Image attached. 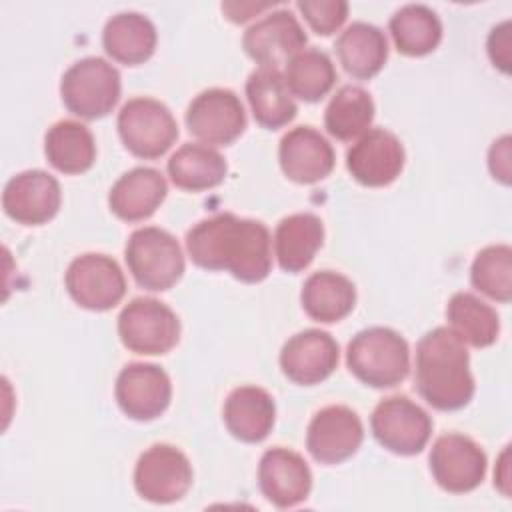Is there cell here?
<instances>
[{
  "mask_svg": "<svg viewBox=\"0 0 512 512\" xmlns=\"http://www.w3.org/2000/svg\"><path fill=\"white\" fill-rule=\"evenodd\" d=\"M186 250L204 270H226L236 280L262 282L272 268V238L260 220L220 212L186 232Z\"/></svg>",
  "mask_w": 512,
  "mask_h": 512,
  "instance_id": "cell-1",
  "label": "cell"
},
{
  "mask_svg": "<svg viewBox=\"0 0 512 512\" xmlns=\"http://www.w3.org/2000/svg\"><path fill=\"white\" fill-rule=\"evenodd\" d=\"M414 388L436 410L464 408L476 390L466 344L448 328L428 330L416 344Z\"/></svg>",
  "mask_w": 512,
  "mask_h": 512,
  "instance_id": "cell-2",
  "label": "cell"
},
{
  "mask_svg": "<svg viewBox=\"0 0 512 512\" xmlns=\"http://www.w3.org/2000/svg\"><path fill=\"white\" fill-rule=\"evenodd\" d=\"M346 366L366 386L392 388L410 372V348L396 330L370 326L348 342Z\"/></svg>",
  "mask_w": 512,
  "mask_h": 512,
  "instance_id": "cell-3",
  "label": "cell"
},
{
  "mask_svg": "<svg viewBox=\"0 0 512 512\" xmlns=\"http://www.w3.org/2000/svg\"><path fill=\"white\" fill-rule=\"evenodd\" d=\"M124 258L136 284L152 292L172 288L186 268L178 240L158 226L134 230L126 240Z\"/></svg>",
  "mask_w": 512,
  "mask_h": 512,
  "instance_id": "cell-4",
  "label": "cell"
},
{
  "mask_svg": "<svg viewBox=\"0 0 512 512\" xmlns=\"http://www.w3.org/2000/svg\"><path fill=\"white\" fill-rule=\"evenodd\" d=\"M120 72L100 56L74 62L60 80V98L68 112L84 120H96L112 112L120 100Z\"/></svg>",
  "mask_w": 512,
  "mask_h": 512,
  "instance_id": "cell-5",
  "label": "cell"
},
{
  "mask_svg": "<svg viewBox=\"0 0 512 512\" xmlns=\"http://www.w3.org/2000/svg\"><path fill=\"white\" fill-rule=\"evenodd\" d=\"M118 134L128 152L154 160L164 156L178 138V124L166 104L154 98H130L118 112Z\"/></svg>",
  "mask_w": 512,
  "mask_h": 512,
  "instance_id": "cell-6",
  "label": "cell"
},
{
  "mask_svg": "<svg viewBox=\"0 0 512 512\" xmlns=\"http://www.w3.org/2000/svg\"><path fill=\"white\" fill-rule=\"evenodd\" d=\"M118 336L130 352L144 356L166 354L180 340V320L168 304L138 296L122 308Z\"/></svg>",
  "mask_w": 512,
  "mask_h": 512,
  "instance_id": "cell-7",
  "label": "cell"
},
{
  "mask_svg": "<svg viewBox=\"0 0 512 512\" xmlns=\"http://www.w3.org/2000/svg\"><path fill=\"white\" fill-rule=\"evenodd\" d=\"M376 442L400 456L420 454L432 434V418L408 396H388L380 400L370 416Z\"/></svg>",
  "mask_w": 512,
  "mask_h": 512,
  "instance_id": "cell-8",
  "label": "cell"
},
{
  "mask_svg": "<svg viewBox=\"0 0 512 512\" xmlns=\"http://www.w3.org/2000/svg\"><path fill=\"white\" fill-rule=\"evenodd\" d=\"M70 298L94 312L120 304L126 294V278L118 262L106 254L86 252L76 256L64 276Z\"/></svg>",
  "mask_w": 512,
  "mask_h": 512,
  "instance_id": "cell-9",
  "label": "cell"
},
{
  "mask_svg": "<svg viewBox=\"0 0 512 512\" xmlns=\"http://www.w3.org/2000/svg\"><path fill=\"white\" fill-rule=\"evenodd\" d=\"M192 464L172 444H152L134 468V488L140 498L154 504H172L190 490Z\"/></svg>",
  "mask_w": 512,
  "mask_h": 512,
  "instance_id": "cell-10",
  "label": "cell"
},
{
  "mask_svg": "<svg viewBox=\"0 0 512 512\" xmlns=\"http://www.w3.org/2000/svg\"><path fill=\"white\" fill-rule=\"evenodd\" d=\"M184 120L188 132L208 146H228L246 128L244 106L228 88L202 90L188 104Z\"/></svg>",
  "mask_w": 512,
  "mask_h": 512,
  "instance_id": "cell-11",
  "label": "cell"
},
{
  "mask_svg": "<svg viewBox=\"0 0 512 512\" xmlns=\"http://www.w3.org/2000/svg\"><path fill=\"white\" fill-rule=\"evenodd\" d=\"M428 460L436 484L452 494L472 492L486 476L484 450L470 436L458 432L438 436Z\"/></svg>",
  "mask_w": 512,
  "mask_h": 512,
  "instance_id": "cell-12",
  "label": "cell"
},
{
  "mask_svg": "<svg viewBox=\"0 0 512 512\" xmlns=\"http://www.w3.org/2000/svg\"><path fill=\"white\" fill-rule=\"evenodd\" d=\"M362 440V420L344 404H332L318 410L306 430V448L320 464H340L348 460L358 452Z\"/></svg>",
  "mask_w": 512,
  "mask_h": 512,
  "instance_id": "cell-13",
  "label": "cell"
},
{
  "mask_svg": "<svg viewBox=\"0 0 512 512\" xmlns=\"http://www.w3.org/2000/svg\"><path fill=\"white\" fill-rule=\"evenodd\" d=\"M114 396L128 418L138 422L154 420L170 404V376L156 364L130 362L118 372Z\"/></svg>",
  "mask_w": 512,
  "mask_h": 512,
  "instance_id": "cell-14",
  "label": "cell"
},
{
  "mask_svg": "<svg viewBox=\"0 0 512 512\" xmlns=\"http://www.w3.org/2000/svg\"><path fill=\"white\" fill-rule=\"evenodd\" d=\"M404 146L396 134L384 128L366 130L346 152V168L352 178L368 188L392 184L404 168Z\"/></svg>",
  "mask_w": 512,
  "mask_h": 512,
  "instance_id": "cell-15",
  "label": "cell"
},
{
  "mask_svg": "<svg viewBox=\"0 0 512 512\" xmlns=\"http://www.w3.org/2000/svg\"><path fill=\"white\" fill-rule=\"evenodd\" d=\"M308 38L298 18L290 10H274L248 26L242 36L244 52L260 64V68H278L288 64L304 50Z\"/></svg>",
  "mask_w": 512,
  "mask_h": 512,
  "instance_id": "cell-16",
  "label": "cell"
},
{
  "mask_svg": "<svg viewBox=\"0 0 512 512\" xmlns=\"http://www.w3.org/2000/svg\"><path fill=\"white\" fill-rule=\"evenodd\" d=\"M62 202L58 180L44 170H24L14 174L2 192V208L18 224L38 226L52 220Z\"/></svg>",
  "mask_w": 512,
  "mask_h": 512,
  "instance_id": "cell-17",
  "label": "cell"
},
{
  "mask_svg": "<svg viewBox=\"0 0 512 512\" xmlns=\"http://www.w3.org/2000/svg\"><path fill=\"white\" fill-rule=\"evenodd\" d=\"M338 342L320 328H308L290 336L280 350V368L288 380L314 386L326 380L338 366Z\"/></svg>",
  "mask_w": 512,
  "mask_h": 512,
  "instance_id": "cell-18",
  "label": "cell"
},
{
  "mask_svg": "<svg viewBox=\"0 0 512 512\" xmlns=\"http://www.w3.org/2000/svg\"><path fill=\"white\" fill-rule=\"evenodd\" d=\"M258 486L272 506L292 508L308 498L312 490V472L298 452L274 446L260 458Z\"/></svg>",
  "mask_w": 512,
  "mask_h": 512,
  "instance_id": "cell-19",
  "label": "cell"
},
{
  "mask_svg": "<svg viewBox=\"0 0 512 512\" xmlns=\"http://www.w3.org/2000/svg\"><path fill=\"white\" fill-rule=\"evenodd\" d=\"M278 160L288 180L314 184L332 172L336 156L332 144L316 128L296 126L282 136Z\"/></svg>",
  "mask_w": 512,
  "mask_h": 512,
  "instance_id": "cell-20",
  "label": "cell"
},
{
  "mask_svg": "<svg viewBox=\"0 0 512 512\" xmlns=\"http://www.w3.org/2000/svg\"><path fill=\"white\" fill-rule=\"evenodd\" d=\"M168 192L166 178L150 166H136L124 172L108 194L110 210L124 222H140L150 218Z\"/></svg>",
  "mask_w": 512,
  "mask_h": 512,
  "instance_id": "cell-21",
  "label": "cell"
},
{
  "mask_svg": "<svg viewBox=\"0 0 512 512\" xmlns=\"http://www.w3.org/2000/svg\"><path fill=\"white\" fill-rule=\"evenodd\" d=\"M222 418L236 440L256 444L270 434L276 420V404L260 386H238L224 400Z\"/></svg>",
  "mask_w": 512,
  "mask_h": 512,
  "instance_id": "cell-22",
  "label": "cell"
},
{
  "mask_svg": "<svg viewBox=\"0 0 512 512\" xmlns=\"http://www.w3.org/2000/svg\"><path fill=\"white\" fill-rule=\"evenodd\" d=\"M324 242V224L312 212L282 218L274 230V254L284 272H302L310 266Z\"/></svg>",
  "mask_w": 512,
  "mask_h": 512,
  "instance_id": "cell-23",
  "label": "cell"
},
{
  "mask_svg": "<svg viewBox=\"0 0 512 512\" xmlns=\"http://www.w3.org/2000/svg\"><path fill=\"white\" fill-rule=\"evenodd\" d=\"M156 28L150 18L140 12H118L102 30V46L106 54L126 66L146 62L156 50Z\"/></svg>",
  "mask_w": 512,
  "mask_h": 512,
  "instance_id": "cell-24",
  "label": "cell"
},
{
  "mask_svg": "<svg viewBox=\"0 0 512 512\" xmlns=\"http://www.w3.org/2000/svg\"><path fill=\"white\" fill-rule=\"evenodd\" d=\"M334 48L342 68L358 80H370L388 60V40L384 32L370 22L358 20L346 26Z\"/></svg>",
  "mask_w": 512,
  "mask_h": 512,
  "instance_id": "cell-25",
  "label": "cell"
},
{
  "mask_svg": "<svg viewBox=\"0 0 512 512\" xmlns=\"http://www.w3.org/2000/svg\"><path fill=\"white\" fill-rule=\"evenodd\" d=\"M300 302L312 320L332 324L354 310L356 286L340 272L318 270L306 278Z\"/></svg>",
  "mask_w": 512,
  "mask_h": 512,
  "instance_id": "cell-26",
  "label": "cell"
},
{
  "mask_svg": "<svg viewBox=\"0 0 512 512\" xmlns=\"http://www.w3.org/2000/svg\"><path fill=\"white\" fill-rule=\"evenodd\" d=\"M246 98L254 120L266 130H278L296 118V102L278 68H258L246 80Z\"/></svg>",
  "mask_w": 512,
  "mask_h": 512,
  "instance_id": "cell-27",
  "label": "cell"
},
{
  "mask_svg": "<svg viewBox=\"0 0 512 512\" xmlns=\"http://www.w3.org/2000/svg\"><path fill=\"white\" fill-rule=\"evenodd\" d=\"M168 176L172 184L180 190L202 192L224 182L228 174V164L224 156L208 146L198 142L182 144L168 160Z\"/></svg>",
  "mask_w": 512,
  "mask_h": 512,
  "instance_id": "cell-28",
  "label": "cell"
},
{
  "mask_svg": "<svg viewBox=\"0 0 512 512\" xmlns=\"http://www.w3.org/2000/svg\"><path fill=\"white\" fill-rule=\"evenodd\" d=\"M44 154L62 174H82L96 160V142L88 126L76 120H58L44 136Z\"/></svg>",
  "mask_w": 512,
  "mask_h": 512,
  "instance_id": "cell-29",
  "label": "cell"
},
{
  "mask_svg": "<svg viewBox=\"0 0 512 512\" xmlns=\"http://www.w3.org/2000/svg\"><path fill=\"white\" fill-rule=\"evenodd\" d=\"M448 328L474 348L492 346L500 334L496 310L472 292H456L446 304Z\"/></svg>",
  "mask_w": 512,
  "mask_h": 512,
  "instance_id": "cell-30",
  "label": "cell"
},
{
  "mask_svg": "<svg viewBox=\"0 0 512 512\" xmlns=\"http://www.w3.org/2000/svg\"><path fill=\"white\" fill-rule=\"evenodd\" d=\"M394 46L404 56L430 54L442 40V22L426 4H404L388 22Z\"/></svg>",
  "mask_w": 512,
  "mask_h": 512,
  "instance_id": "cell-31",
  "label": "cell"
},
{
  "mask_svg": "<svg viewBox=\"0 0 512 512\" xmlns=\"http://www.w3.org/2000/svg\"><path fill=\"white\" fill-rule=\"evenodd\" d=\"M374 120V100L362 86L346 84L336 90L324 110V126L342 142L360 138Z\"/></svg>",
  "mask_w": 512,
  "mask_h": 512,
  "instance_id": "cell-32",
  "label": "cell"
},
{
  "mask_svg": "<svg viewBox=\"0 0 512 512\" xmlns=\"http://www.w3.org/2000/svg\"><path fill=\"white\" fill-rule=\"evenodd\" d=\"M282 76L292 96L304 102H318L332 90L336 68L326 52L308 48L288 60Z\"/></svg>",
  "mask_w": 512,
  "mask_h": 512,
  "instance_id": "cell-33",
  "label": "cell"
},
{
  "mask_svg": "<svg viewBox=\"0 0 512 512\" xmlns=\"http://www.w3.org/2000/svg\"><path fill=\"white\" fill-rule=\"evenodd\" d=\"M472 286L496 302L512 298V248L508 244H492L482 248L470 268Z\"/></svg>",
  "mask_w": 512,
  "mask_h": 512,
  "instance_id": "cell-34",
  "label": "cell"
},
{
  "mask_svg": "<svg viewBox=\"0 0 512 512\" xmlns=\"http://www.w3.org/2000/svg\"><path fill=\"white\" fill-rule=\"evenodd\" d=\"M296 6L310 28L322 36L336 32L348 16V2L344 0H298Z\"/></svg>",
  "mask_w": 512,
  "mask_h": 512,
  "instance_id": "cell-35",
  "label": "cell"
},
{
  "mask_svg": "<svg viewBox=\"0 0 512 512\" xmlns=\"http://www.w3.org/2000/svg\"><path fill=\"white\" fill-rule=\"evenodd\" d=\"M510 20L500 22L490 30L488 36V56L494 66H498L504 74L510 72Z\"/></svg>",
  "mask_w": 512,
  "mask_h": 512,
  "instance_id": "cell-36",
  "label": "cell"
},
{
  "mask_svg": "<svg viewBox=\"0 0 512 512\" xmlns=\"http://www.w3.org/2000/svg\"><path fill=\"white\" fill-rule=\"evenodd\" d=\"M488 168L494 180H500L502 184H510V136L508 134L492 142L488 150Z\"/></svg>",
  "mask_w": 512,
  "mask_h": 512,
  "instance_id": "cell-37",
  "label": "cell"
},
{
  "mask_svg": "<svg viewBox=\"0 0 512 512\" xmlns=\"http://www.w3.org/2000/svg\"><path fill=\"white\" fill-rule=\"evenodd\" d=\"M270 2L264 4H248V2H224L222 4V12L226 14V18H230L232 22H246L248 18H252L254 14L270 8Z\"/></svg>",
  "mask_w": 512,
  "mask_h": 512,
  "instance_id": "cell-38",
  "label": "cell"
},
{
  "mask_svg": "<svg viewBox=\"0 0 512 512\" xmlns=\"http://www.w3.org/2000/svg\"><path fill=\"white\" fill-rule=\"evenodd\" d=\"M508 466V446L504 448V452H502V456H500V464H498V468L500 470H504ZM494 484H498V488L502 490V494L504 496H508L510 494V488H508V476L506 474H496L494 476Z\"/></svg>",
  "mask_w": 512,
  "mask_h": 512,
  "instance_id": "cell-39",
  "label": "cell"
}]
</instances>
